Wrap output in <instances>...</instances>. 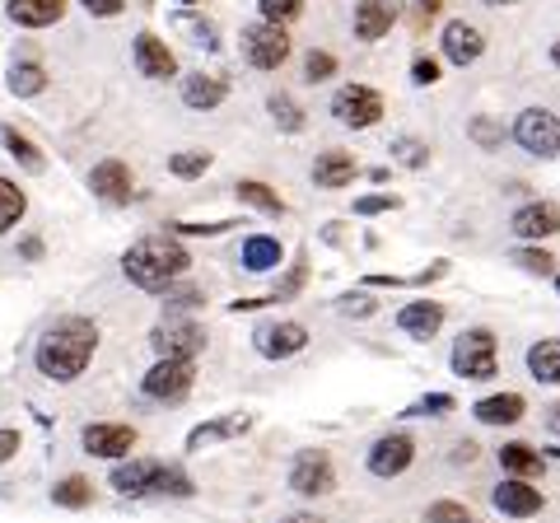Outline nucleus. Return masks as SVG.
Returning <instances> with one entry per match:
<instances>
[{
  "mask_svg": "<svg viewBox=\"0 0 560 523\" xmlns=\"http://www.w3.org/2000/svg\"><path fill=\"white\" fill-rule=\"evenodd\" d=\"M523 411H528V403H523L518 393H495V397H481V403L471 407V416H477L481 426H518Z\"/></svg>",
  "mask_w": 560,
  "mask_h": 523,
  "instance_id": "obj_22",
  "label": "nucleus"
},
{
  "mask_svg": "<svg viewBox=\"0 0 560 523\" xmlns=\"http://www.w3.org/2000/svg\"><path fill=\"white\" fill-rule=\"evenodd\" d=\"M80 5L90 14H98V20H117L121 14V0H80Z\"/></svg>",
  "mask_w": 560,
  "mask_h": 523,
  "instance_id": "obj_50",
  "label": "nucleus"
},
{
  "mask_svg": "<svg viewBox=\"0 0 560 523\" xmlns=\"http://www.w3.org/2000/svg\"><path fill=\"white\" fill-rule=\"evenodd\" d=\"M154 473H160V463H154V458H131V453H127V463L117 458L108 486H113V491H121V496H150L154 491Z\"/></svg>",
  "mask_w": 560,
  "mask_h": 523,
  "instance_id": "obj_19",
  "label": "nucleus"
},
{
  "mask_svg": "<svg viewBox=\"0 0 560 523\" xmlns=\"http://www.w3.org/2000/svg\"><path fill=\"white\" fill-rule=\"evenodd\" d=\"M206 168H210V154L206 150H183V154H173V160H168L173 178H201Z\"/></svg>",
  "mask_w": 560,
  "mask_h": 523,
  "instance_id": "obj_37",
  "label": "nucleus"
},
{
  "mask_svg": "<svg viewBox=\"0 0 560 523\" xmlns=\"http://www.w3.org/2000/svg\"><path fill=\"white\" fill-rule=\"evenodd\" d=\"M243 57L257 71H280L290 61V33L285 24H271V20H257L243 28Z\"/></svg>",
  "mask_w": 560,
  "mask_h": 523,
  "instance_id": "obj_4",
  "label": "nucleus"
},
{
  "mask_svg": "<svg viewBox=\"0 0 560 523\" xmlns=\"http://www.w3.org/2000/svg\"><path fill=\"white\" fill-rule=\"evenodd\" d=\"M150 346L160 356H173V360H197L206 351V327L183 318V313H168V318L150 333Z\"/></svg>",
  "mask_w": 560,
  "mask_h": 523,
  "instance_id": "obj_7",
  "label": "nucleus"
},
{
  "mask_svg": "<svg viewBox=\"0 0 560 523\" xmlns=\"http://www.w3.org/2000/svg\"><path fill=\"white\" fill-rule=\"evenodd\" d=\"M257 10H261V20H271V24H290L304 14V0H257Z\"/></svg>",
  "mask_w": 560,
  "mask_h": 523,
  "instance_id": "obj_40",
  "label": "nucleus"
},
{
  "mask_svg": "<svg viewBox=\"0 0 560 523\" xmlns=\"http://www.w3.org/2000/svg\"><path fill=\"white\" fill-rule=\"evenodd\" d=\"M337 309L346 313V318H370L378 304L370 300V294H341V304H337Z\"/></svg>",
  "mask_w": 560,
  "mask_h": 523,
  "instance_id": "obj_47",
  "label": "nucleus"
},
{
  "mask_svg": "<svg viewBox=\"0 0 560 523\" xmlns=\"http://www.w3.org/2000/svg\"><path fill=\"white\" fill-rule=\"evenodd\" d=\"M556 290H560V276H556Z\"/></svg>",
  "mask_w": 560,
  "mask_h": 523,
  "instance_id": "obj_60",
  "label": "nucleus"
},
{
  "mask_svg": "<svg viewBox=\"0 0 560 523\" xmlns=\"http://www.w3.org/2000/svg\"><path fill=\"white\" fill-rule=\"evenodd\" d=\"M393 160L407 164V168H425L430 164V146L416 141V136H397V141H393Z\"/></svg>",
  "mask_w": 560,
  "mask_h": 523,
  "instance_id": "obj_36",
  "label": "nucleus"
},
{
  "mask_svg": "<svg viewBox=\"0 0 560 523\" xmlns=\"http://www.w3.org/2000/svg\"><path fill=\"white\" fill-rule=\"evenodd\" d=\"M547 430H551V434H560V403L547 411Z\"/></svg>",
  "mask_w": 560,
  "mask_h": 523,
  "instance_id": "obj_53",
  "label": "nucleus"
},
{
  "mask_svg": "<svg viewBox=\"0 0 560 523\" xmlns=\"http://www.w3.org/2000/svg\"><path fill=\"white\" fill-rule=\"evenodd\" d=\"M500 467H504V473H510V477H533V473H541V453L533 449V444H504L500 449Z\"/></svg>",
  "mask_w": 560,
  "mask_h": 523,
  "instance_id": "obj_30",
  "label": "nucleus"
},
{
  "mask_svg": "<svg viewBox=\"0 0 560 523\" xmlns=\"http://www.w3.org/2000/svg\"><path fill=\"white\" fill-rule=\"evenodd\" d=\"M164 304H168L173 313H187V309H201L206 294H201L197 286H178V281H173V286L164 290Z\"/></svg>",
  "mask_w": 560,
  "mask_h": 523,
  "instance_id": "obj_41",
  "label": "nucleus"
},
{
  "mask_svg": "<svg viewBox=\"0 0 560 523\" xmlns=\"http://www.w3.org/2000/svg\"><path fill=\"white\" fill-rule=\"evenodd\" d=\"M401 197H388V191H374V197H360L355 201V216H383V211H397Z\"/></svg>",
  "mask_w": 560,
  "mask_h": 523,
  "instance_id": "obj_46",
  "label": "nucleus"
},
{
  "mask_svg": "<svg viewBox=\"0 0 560 523\" xmlns=\"http://www.w3.org/2000/svg\"><path fill=\"white\" fill-rule=\"evenodd\" d=\"M224 94H230V84H224L220 75H187L183 80V103H187V108H197V113L220 108Z\"/></svg>",
  "mask_w": 560,
  "mask_h": 523,
  "instance_id": "obj_25",
  "label": "nucleus"
},
{
  "mask_svg": "<svg viewBox=\"0 0 560 523\" xmlns=\"http://www.w3.org/2000/svg\"><path fill=\"white\" fill-rule=\"evenodd\" d=\"M290 486L300 496H327L331 486H337V467H331L327 449H304L290 467Z\"/></svg>",
  "mask_w": 560,
  "mask_h": 523,
  "instance_id": "obj_9",
  "label": "nucleus"
},
{
  "mask_svg": "<svg viewBox=\"0 0 560 523\" xmlns=\"http://www.w3.org/2000/svg\"><path fill=\"white\" fill-rule=\"evenodd\" d=\"M94 351H98V327L90 318H80V313H70V318H57L43 333L38 351H33V364H38V374L51 383H75L90 370Z\"/></svg>",
  "mask_w": 560,
  "mask_h": 523,
  "instance_id": "obj_1",
  "label": "nucleus"
},
{
  "mask_svg": "<svg viewBox=\"0 0 560 523\" xmlns=\"http://www.w3.org/2000/svg\"><path fill=\"white\" fill-rule=\"evenodd\" d=\"M416 458V440L411 434H383V440L370 449V473L374 477H401Z\"/></svg>",
  "mask_w": 560,
  "mask_h": 523,
  "instance_id": "obj_15",
  "label": "nucleus"
},
{
  "mask_svg": "<svg viewBox=\"0 0 560 523\" xmlns=\"http://www.w3.org/2000/svg\"><path fill=\"white\" fill-rule=\"evenodd\" d=\"M453 374L458 379H495L500 374V346H495V333L490 327H471V333L458 337L453 346Z\"/></svg>",
  "mask_w": 560,
  "mask_h": 523,
  "instance_id": "obj_3",
  "label": "nucleus"
},
{
  "mask_svg": "<svg viewBox=\"0 0 560 523\" xmlns=\"http://www.w3.org/2000/svg\"><path fill=\"white\" fill-rule=\"evenodd\" d=\"M397 14H401L397 0H360V5H355V20H350V28H355V38H360V43H378L383 33H393Z\"/></svg>",
  "mask_w": 560,
  "mask_h": 523,
  "instance_id": "obj_17",
  "label": "nucleus"
},
{
  "mask_svg": "<svg viewBox=\"0 0 560 523\" xmlns=\"http://www.w3.org/2000/svg\"><path fill=\"white\" fill-rule=\"evenodd\" d=\"M191 379H197L191 360L160 356V364H154V370L140 379V393H145L150 403H183V397L191 393Z\"/></svg>",
  "mask_w": 560,
  "mask_h": 523,
  "instance_id": "obj_8",
  "label": "nucleus"
},
{
  "mask_svg": "<svg viewBox=\"0 0 560 523\" xmlns=\"http://www.w3.org/2000/svg\"><path fill=\"white\" fill-rule=\"evenodd\" d=\"M440 47H444V57H448L453 66H471V61H481L486 38H481V28H477V24H467V20H453V24L444 28Z\"/></svg>",
  "mask_w": 560,
  "mask_h": 523,
  "instance_id": "obj_18",
  "label": "nucleus"
},
{
  "mask_svg": "<svg viewBox=\"0 0 560 523\" xmlns=\"http://www.w3.org/2000/svg\"><path fill=\"white\" fill-rule=\"evenodd\" d=\"M471 510L467 504H458V500H434L430 510H425V523H463Z\"/></svg>",
  "mask_w": 560,
  "mask_h": 523,
  "instance_id": "obj_44",
  "label": "nucleus"
},
{
  "mask_svg": "<svg viewBox=\"0 0 560 523\" xmlns=\"http://www.w3.org/2000/svg\"><path fill=\"white\" fill-rule=\"evenodd\" d=\"M355 160H350L346 150H327V154H318L313 160V183L318 187H327V191H337V187H350L355 183Z\"/></svg>",
  "mask_w": 560,
  "mask_h": 523,
  "instance_id": "obj_24",
  "label": "nucleus"
},
{
  "mask_svg": "<svg viewBox=\"0 0 560 523\" xmlns=\"http://www.w3.org/2000/svg\"><path fill=\"white\" fill-rule=\"evenodd\" d=\"M0 141H5V150L14 154V160H20L28 173H43L47 168V160H43V150L28 141L24 131H14V127H0Z\"/></svg>",
  "mask_w": 560,
  "mask_h": 523,
  "instance_id": "obj_32",
  "label": "nucleus"
},
{
  "mask_svg": "<svg viewBox=\"0 0 560 523\" xmlns=\"http://www.w3.org/2000/svg\"><path fill=\"white\" fill-rule=\"evenodd\" d=\"M234 191H238V201H243V206H253V211H261V216H285V201H280V197H276V191H271L267 183H257V178H243Z\"/></svg>",
  "mask_w": 560,
  "mask_h": 523,
  "instance_id": "obj_29",
  "label": "nucleus"
},
{
  "mask_svg": "<svg viewBox=\"0 0 560 523\" xmlns=\"http://www.w3.org/2000/svg\"><path fill=\"white\" fill-rule=\"evenodd\" d=\"M131 57H136V71L145 80H173V75H178V57H173L168 43L154 38V33H136Z\"/></svg>",
  "mask_w": 560,
  "mask_h": 523,
  "instance_id": "obj_12",
  "label": "nucleus"
},
{
  "mask_svg": "<svg viewBox=\"0 0 560 523\" xmlns=\"http://www.w3.org/2000/svg\"><path fill=\"white\" fill-rule=\"evenodd\" d=\"M140 5H145V10H150V5H154V0H140Z\"/></svg>",
  "mask_w": 560,
  "mask_h": 523,
  "instance_id": "obj_58",
  "label": "nucleus"
},
{
  "mask_svg": "<svg viewBox=\"0 0 560 523\" xmlns=\"http://www.w3.org/2000/svg\"><path fill=\"white\" fill-rule=\"evenodd\" d=\"M510 230L518 239H528V243L551 239V234H560V206L556 201H528V206H518L514 220H510Z\"/></svg>",
  "mask_w": 560,
  "mask_h": 523,
  "instance_id": "obj_13",
  "label": "nucleus"
},
{
  "mask_svg": "<svg viewBox=\"0 0 560 523\" xmlns=\"http://www.w3.org/2000/svg\"><path fill=\"white\" fill-rule=\"evenodd\" d=\"M90 187H94V197H98V201H108V206H127V201H131V191H136L131 168L121 164V160H103V164H94V168H90Z\"/></svg>",
  "mask_w": 560,
  "mask_h": 523,
  "instance_id": "obj_16",
  "label": "nucleus"
},
{
  "mask_svg": "<svg viewBox=\"0 0 560 523\" xmlns=\"http://www.w3.org/2000/svg\"><path fill=\"white\" fill-rule=\"evenodd\" d=\"M514 262L523 271H533V276H551L556 271V257L547 248H514Z\"/></svg>",
  "mask_w": 560,
  "mask_h": 523,
  "instance_id": "obj_42",
  "label": "nucleus"
},
{
  "mask_svg": "<svg viewBox=\"0 0 560 523\" xmlns=\"http://www.w3.org/2000/svg\"><path fill=\"white\" fill-rule=\"evenodd\" d=\"M94 500V481L90 477H66L51 486V504H61V510H84V504Z\"/></svg>",
  "mask_w": 560,
  "mask_h": 523,
  "instance_id": "obj_31",
  "label": "nucleus"
},
{
  "mask_svg": "<svg viewBox=\"0 0 560 523\" xmlns=\"http://www.w3.org/2000/svg\"><path fill=\"white\" fill-rule=\"evenodd\" d=\"M528 374L537 383H560V337H541L528 346Z\"/></svg>",
  "mask_w": 560,
  "mask_h": 523,
  "instance_id": "obj_26",
  "label": "nucleus"
},
{
  "mask_svg": "<svg viewBox=\"0 0 560 523\" xmlns=\"http://www.w3.org/2000/svg\"><path fill=\"white\" fill-rule=\"evenodd\" d=\"M187 267H191V257L173 234H145L121 253V276L136 290H150V294H164Z\"/></svg>",
  "mask_w": 560,
  "mask_h": 523,
  "instance_id": "obj_2",
  "label": "nucleus"
},
{
  "mask_svg": "<svg viewBox=\"0 0 560 523\" xmlns=\"http://www.w3.org/2000/svg\"><path fill=\"white\" fill-rule=\"evenodd\" d=\"M154 491H160V496H191L197 486H191V477L183 473V467L160 463V473H154Z\"/></svg>",
  "mask_w": 560,
  "mask_h": 523,
  "instance_id": "obj_35",
  "label": "nucleus"
},
{
  "mask_svg": "<svg viewBox=\"0 0 560 523\" xmlns=\"http://www.w3.org/2000/svg\"><path fill=\"white\" fill-rule=\"evenodd\" d=\"M243 267L248 271H271V267H280V257H285V248H280V239H271V234H253V239H243Z\"/></svg>",
  "mask_w": 560,
  "mask_h": 523,
  "instance_id": "obj_27",
  "label": "nucleus"
},
{
  "mask_svg": "<svg viewBox=\"0 0 560 523\" xmlns=\"http://www.w3.org/2000/svg\"><path fill=\"white\" fill-rule=\"evenodd\" d=\"M80 444H84V453H94V458H127L136 449V430L117 426V421H94V426H84Z\"/></svg>",
  "mask_w": 560,
  "mask_h": 523,
  "instance_id": "obj_11",
  "label": "nucleus"
},
{
  "mask_svg": "<svg viewBox=\"0 0 560 523\" xmlns=\"http://www.w3.org/2000/svg\"><path fill=\"white\" fill-rule=\"evenodd\" d=\"M230 224H234V220H215V224H183V220H178V224H168V230H173V234H224Z\"/></svg>",
  "mask_w": 560,
  "mask_h": 523,
  "instance_id": "obj_49",
  "label": "nucleus"
},
{
  "mask_svg": "<svg viewBox=\"0 0 560 523\" xmlns=\"http://www.w3.org/2000/svg\"><path fill=\"white\" fill-rule=\"evenodd\" d=\"M280 523H323V519H313V514H290V519H280Z\"/></svg>",
  "mask_w": 560,
  "mask_h": 523,
  "instance_id": "obj_55",
  "label": "nucleus"
},
{
  "mask_svg": "<svg viewBox=\"0 0 560 523\" xmlns=\"http://www.w3.org/2000/svg\"><path fill=\"white\" fill-rule=\"evenodd\" d=\"M486 5H514V0H486Z\"/></svg>",
  "mask_w": 560,
  "mask_h": 523,
  "instance_id": "obj_57",
  "label": "nucleus"
},
{
  "mask_svg": "<svg viewBox=\"0 0 560 523\" xmlns=\"http://www.w3.org/2000/svg\"><path fill=\"white\" fill-rule=\"evenodd\" d=\"M20 253H24L28 262H38V257H43V239H24V243H20Z\"/></svg>",
  "mask_w": 560,
  "mask_h": 523,
  "instance_id": "obj_52",
  "label": "nucleus"
},
{
  "mask_svg": "<svg viewBox=\"0 0 560 523\" xmlns=\"http://www.w3.org/2000/svg\"><path fill=\"white\" fill-rule=\"evenodd\" d=\"M453 407H458V403H453V393H430V397H420V403L407 416H444Z\"/></svg>",
  "mask_w": 560,
  "mask_h": 523,
  "instance_id": "obj_45",
  "label": "nucleus"
},
{
  "mask_svg": "<svg viewBox=\"0 0 560 523\" xmlns=\"http://www.w3.org/2000/svg\"><path fill=\"white\" fill-rule=\"evenodd\" d=\"M411 80H416V84H434V80H440V61H434V57H416Z\"/></svg>",
  "mask_w": 560,
  "mask_h": 523,
  "instance_id": "obj_48",
  "label": "nucleus"
},
{
  "mask_svg": "<svg viewBox=\"0 0 560 523\" xmlns=\"http://www.w3.org/2000/svg\"><path fill=\"white\" fill-rule=\"evenodd\" d=\"M514 141L537 154V160H556L560 154V117L551 108H523L514 117Z\"/></svg>",
  "mask_w": 560,
  "mask_h": 523,
  "instance_id": "obj_6",
  "label": "nucleus"
},
{
  "mask_svg": "<svg viewBox=\"0 0 560 523\" xmlns=\"http://www.w3.org/2000/svg\"><path fill=\"white\" fill-rule=\"evenodd\" d=\"M331 75H337V57H331V51H308L304 80H308V84H323V80H331Z\"/></svg>",
  "mask_w": 560,
  "mask_h": 523,
  "instance_id": "obj_43",
  "label": "nucleus"
},
{
  "mask_svg": "<svg viewBox=\"0 0 560 523\" xmlns=\"http://www.w3.org/2000/svg\"><path fill=\"white\" fill-rule=\"evenodd\" d=\"M187 5H191V0H187Z\"/></svg>",
  "mask_w": 560,
  "mask_h": 523,
  "instance_id": "obj_61",
  "label": "nucleus"
},
{
  "mask_svg": "<svg viewBox=\"0 0 560 523\" xmlns=\"http://www.w3.org/2000/svg\"><path fill=\"white\" fill-rule=\"evenodd\" d=\"M331 117L350 131H370L374 121H383V94L370 90V84H341L331 94Z\"/></svg>",
  "mask_w": 560,
  "mask_h": 523,
  "instance_id": "obj_5",
  "label": "nucleus"
},
{
  "mask_svg": "<svg viewBox=\"0 0 560 523\" xmlns=\"http://www.w3.org/2000/svg\"><path fill=\"white\" fill-rule=\"evenodd\" d=\"M490 500H495V510H500V514H510V519H533V514H541V504H547L537 486H528V477L500 481L495 491H490Z\"/></svg>",
  "mask_w": 560,
  "mask_h": 523,
  "instance_id": "obj_14",
  "label": "nucleus"
},
{
  "mask_svg": "<svg viewBox=\"0 0 560 523\" xmlns=\"http://www.w3.org/2000/svg\"><path fill=\"white\" fill-rule=\"evenodd\" d=\"M463 523H477V519H471V514H467V519H463Z\"/></svg>",
  "mask_w": 560,
  "mask_h": 523,
  "instance_id": "obj_59",
  "label": "nucleus"
},
{
  "mask_svg": "<svg viewBox=\"0 0 560 523\" xmlns=\"http://www.w3.org/2000/svg\"><path fill=\"white\" fill-rule=\"evenodd\" d=\"M178 28H183V33H191V43L206 47V51H215V47H220V33H215V24L197 20V14H178Z\"/></svg>",
  "mask_w": 560,
  "mask_h": 523,
  "instance_id": "obj_39",
  "label": "nucleus"
},
{
  "mask_svg": "<svg viewBox=\"0 0 560 523\" xmlns=\"http://www.w3.org/2000/svg\"><path fill=\"white\" fill-rule=\"evenodd\" d=\"M253 346L261 360H290L308 346V327L304 323H261L253 333Z\"/></svg>",
  "mask_w": 560,
  "mask_h": 523,
  "instance_id": "obj_10",
  "label": "nucleus"
},
{
  "mask_svg": "<svg viewBox=\"0 0 560 523\" xmlns=\"http://www.w3.org/2000/svg\"><path fill=\"white\" fill-rule=\"evenodd\" d=\"M467 136L477 141L481 150H500L504 146V127L495 117H477V121H467Z\"/></svg>",
  "mask_w": 560,
  "mask_h": 523,
  "instance_id": "obj_38",
  "label": "nucleus"
},
{
  "mask_svg": "<svg viewBox=\"0 0 560 523\" xmlns=\"http://www.w3.org/2000/svg\"><path fill=\"white\" fill-rule=\"evenodd\" d=\"M24 211H28V197L10 178H0V234H10L24 220Z\"/></svg>",
  "mask_w": 560,
  "mask_h": 523,
  "instance_id": "obj_33",
  "label": "nucleus"
},
{
  "mask_svg": "<svg viewBox=\"0 0 560 523\" xmlns=\"http://www.w3.org/2000/svg\"><path fill=\"white\" fill-rule=\"evenodd\" d=\"M5 10L20 28H51V24H61L66 0H10Z\"/></svg>",
  "mask_w": 560,
  "mask_h": 523,
  "instance_id": "obj_23",
  "label": "nucleus"
},
{
  "mask_svg": "<svg viewBox=\"0 0 560 523\" xmlns=\"http://www.w3.org/2000/svg\"><path fill=\"white\" fill-rule=\"evenodd\" d=\"M20 453V430H0V463H10Z\"/></svg>",
  "mask_w": 560,
  "mask_h": 523,
  "instance_id": "obj_51",
  "label": "nucleus"
},
{
  "mask_svg": "<svg viewBox=\"0 0 560 523\" xmlns=\"http://www.w3.org/2000/svg\"><path fill=\"white\" fill-rule=\"evenodd\" d=\"M551 61H556V66H560V38H556V47H551Z\"/></svg>",
  "mask_w": 560,
  "mask_h": 523,
  "instance_id": "obj_56",
  "label": "nucleus"
},
{
  "mask_svg": "<svg viewBox=\"0 0 560 523\" xmlns=\"http://www.w3.org/2000/svg\"><path fill=\"white\" fill-rule=\"evenodd\" d=\"M448 5V0H420V10H425V14H440Z\"/></svg>",
  "mask_w": 560,
  "mask_h": 523,
  "instance_id": "obj_54",
  "label": "nucleus"
},
{
  "mask_svg": "<svg viewBox=\"0 0 560 523\" xmlns=\"http://www.w3.org/2000/svg\"><path fill=\"white\" fill-rule=\"evenodd\" d=\"M397 327H401V333H407L411 341H430V337L444 327V304H434V300H411L407 309L397 313Z\"/></svg>",
  "mask_w": 560,
  "mask_h": 523,
  "instance_id": "obj_20",
  "label": "nucleus"
},
{
  "mask_svg": "<svg viewBox=\"0 0 560 523\" xmlns=\"http://www.w3.org/2000/svg\"><path fill=\"white\" fill-rule=\"evenodd\" d=\"M267 108H271V117H276V127L280 131H304V108H300V103H294L290 94H271L267 98Z\"/></svg>",
  "mask_w": 560,
  "mask_h": 523,
  "instance_id": "obj_34",
  "label": "nucleus"
},
{
  "mask_svg": "<svg viewBox=\"0 0 560 523\" xmlns=\"http://www.w3.org/2000/svg\"><path fill=\"white\" fill-rule=\"evenodd\" d=\"M253 430V416L248 411H230V416H220V421H206L187 434V449L191 453H201L210 444H220V440H238V434H248Z\"/></svg>",
  "mask_w": 560,
  "mask_h": 523,
  "instance_id": "obj_21",
  "label": "nucleus"
},
{
  "mask_svg": "<svg viewBox=\"0 0 560 523\" xmlns=\"http://www.w3.org/2000/svg\"><path fill=\"white\" fill-rule=\"evenodd\" d=\"M5 84H10V94H14V98H33V94H43V90H47V71H43L38 61H14Z\"/></svg>",
  "mask_w": 560,
  "mask_h": 523,
  "instance_id": "obj_28",
  "label": "nucleus"
}]
</instances>
